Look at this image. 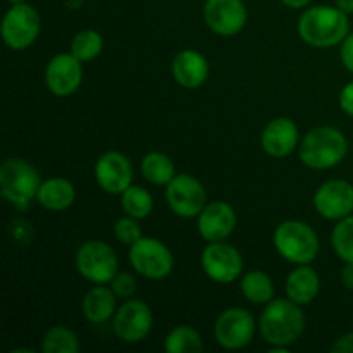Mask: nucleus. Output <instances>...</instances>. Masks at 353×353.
<instances>
[{
  "instance_id": "1",
  "label": "nucleus",
  "mask_w": 353,
  "mask_h": 353,
  "mask_svg": "<svg viewBox=\"0 0 353 353\" xmlns=\"http://www.w3.org/2000/svg\"><path fill=\"white\" fill-rule=\"evenodd\" d=\"M299 37L307 45L316 48H330L340 45L350 33L348 14L338 7L314 6L300 16Z\"/></svg>"
},
{
  "instance_id": "2",
  "label": "nucleus",
  "mask_w": 353,
  "mask_h": 353,
  "mask_svg": "<svg viewBox=\"0 0 353 353\" xmlns=\"http://www.w3.org/2000/svg\"><path fill=\"white\" fill-rule=\"evenodd\" d=\"M302 305L286 299H274L265 305L259 319V331L271 347H292L305 331V314Z\"/></svg>"
},
{
  "instance_id": "3",
  "label": "nucleus",
  "mask_w": 353,
  "mask_h": 353,
  "mask_svg": "<svg viewBox=\"0 0 353 353\" xmlns=\"http://www.w3.org/2000/svg\"><path fill=\"white\" fill-rule=\"evenodd\" d=\"M348 154V140L338 128L319 126L300 140V161L310 169L326 171L336 168Z\"/></svg>"
},
{
  "instance_id": "4",
  "label": "nucleus",
  "mask_w": 353,
  "mask_h": 353,
  "mask_svg": "<svg viewBox=\"0 0 353 353\" xmlns=\"http://www.w3.org/2000/svg\"><path fill=\"white\" fill-rule=\"evenodd\" d=\"M41 178L31 162L19 157H9L0 165V195L16 209H26L37 200Z\"/></svg>"
},
{
  "instance_id": "5",
  "label": "nucleus",
  "mask_w": 353,
  "mask_h": 353,
  "mask_svg": "<svg viewBox=\"0 0 353 353\" xmlns=\"http://www.w3.org/2000/svg\"><path fill=\"white\" fill-rule=\"evenodd\" d=\"M276 252L286 262L295 265L312 264L321 250L319 236L309 224L302 221H285L272 234Z\"/></svg>"
},
{
  "instance_id": "6",
  "label": "nucleus",
  "mask_w": 353,
  "mask_h": 353,
  "mask_svg": "<svg viewBox=\"0 0 353 353\" xmlns=\"http://www.w3.org/2000/svg\"><path fill=\"white\" fill-rule=\"evenodd\" d=\"M76 271L93 285H109L119 272V261L109 243L102 240H88L79 245L74 257Z\"/></svg>"
},
{
  "instance_id": "7",
  "label": "nucleus",
  "mask_w": 353,
  "mask_h": 353,
  "mask_svg": "<svg viewBox=\"0 0 353 353\" xmlns=\"http://www.w3.org/2000/svg\"><path fill=\"white\" fill-rule=\"evenodd\" d=\"M128 257L134 272L152 281L168 278L174 269L172 252L157 238L141 236L137 243L131 245Z\"/></svg>"
},
{
  "instance_id": "8",
  "label": "nucleus",
  "mask_w": 353,
  "mask_h": 353,
  "mask_svg": "<svg viewBox=\"0 0 353 353\" xmlns=\"http://www.w3.org/2000/svg\"><path fill=\"white\" fill-rule=\"evenodd\" d=\"M41 30L40 14L30 3L10 6L2 19L3 43L12 50H26L37 41Z\"/></svg>"
},
{
  "instance_id": "9",
  "label": "nucleus",
  "mask_w": 353,
  "mask_h": 353,
  "mask_svg": "<svg viewBox=\"0 0 353 353\" xmlns=\"http://www.w3.org/2000/svg\"><path fill=\"white\" fill-rule=\"evenodd\" d=\"M254 316L243 307H230L223 310L214 324V338L226 350H241L252 343L255 336Z\"/></svg>"
},
{
  "instance_id": "10",
  "label": "nucleus",
  "mask_w": 353,
  "mask_h": 353,
  "mask_svg": "<svg viewBox=\"0 0 353 353\" xmlns=\"http://www.w3.org/2000/svg\"><path fill=\"white\" fill-rule=\"evenodd\" d=\"M154 326V312L143 300L128 299L117 307L112 317V330L124 343H140L150 334Z\"/></svg>"
},
{
  "instance_id": "11",
  "label": "nucleus",
  "mask_w": 353,
  "mask_h": 353,
  "mask_svg": "<svg viewBox=\"0 0 353 353\" xmlns=\"http://www.w3.org/2000/svg\"><path fill=\"white\" fill-rule=\"evenodd\" d=\"M165 200L172 212L181 219L199 217L207 205V192L202 183L192 174H176L172 181L165 186Z\"/></svg>"
},
{
  "instance_id": "12",
  "label": "nucleus",
  "mask_w": 353,
  "mask_h": 353,
  "mask_svg": "<svg viewBox=\"0 0 353 353\" xmlns=\"http://www.w3.org/2000/svg\"><path fill=\"white\" fill-rule=\"evenodd\" d=\"M200 265L210 281L230 285L241 276L243 257L233 245L216 241V243H209L202 250Z\"/></svg>"
},
{
  "instance_id": "13",
  "label": "nucleus",
  "mask_w": 353,
  "mask_h": 353,
  "mask_svg": "<svg viewBox=\"0 0 353 353\" xmlns=\"http://www.w3.org/2000/svg\"><path fill=\"white\" fill-rule=\"evenodd\" d=\"M93 172L97 185L109 195H121L133 185V164L121 152L110 150L100 155Z\"/></svg>"
},
{
  "instance_id": "14",
  "label": "nucleus",
  "mask_w": 353,
  "mask_h": 353,
  "mask_svg": "<svg viewBox=\"0 0 353 353\" xmlns=\"http://www.w3.org/2000/svg\"><path fill=\"white\" fill-rule=\"evenodd\" d=\"M248 19L243 0H207L203 6V23L219 37H234Z\"/></svg>"
},
{
  "instance_id": "15",
  "label": "nucleus",
  "mask_w": 353,
  "mask_h": 353,
  "mask_svg": "<svg viewBox=\"0 0 353 353\" xmlns=\"http://www.w3.org/2000/svg\"><path fill=\"white\" fill-rule=\"evenodd\" d=\"M312 202L324 219H345L353 214V185L345 179H330L316 190Z\"/></svg>"
},
{
  "instance_id": "16",
  "label": "nucleus",
  "mask_w": 353,
  "mask_h": 353,
  "mask_svg": "<svg viewBox=\"0 0 353 353\" xmlns=\"http://www.w3.org/2000/svg\"><path fill=\"white\" fill-rule=\"evenodd\" d=\"M83 83V62L74 55L57 54L45 68V85L55 97H71Z\"/></svg>"
},
{
  "instance_id": "17",
  "label": "nucleus",
  "mask_w": 353,
  "mask_h": 353,
  "mask_svg": "<svg viewBox=\"0 0 353 353\" xmlns=\"http://www.w3.org/2000/svg\"><path fill=\"white\" fill-rule=\"evenodd\" d=\"M236 212L223 200L209 202L196 217V230L200 236L209 243L226 241L236 230Z\"/></svg>"
},
{
  "instance_id": "18",
  "label": "nucleus",
  "mask_w": 353,
  "mask_h": 353,
  "mask_svg": "<svg viewBox=\"0 0 353 353\" xmlns=\"http://www.w3.org/2000/svg\"><path fill=\"white\" fill-rule=\"evenodd\" d=\"M261 145L262 150L271 157H288L300 145L299 126L290 117H276L262 130Z\"/></svg>"
},
{
  "instance_id": "19",
  "label": "nucleus",
  "mask_w": 353,
  "mask_h": 353,
  "mask_svg": "<svg viewBox=\"0 0 353 353\" xmlns=\"http://www.w3.org/2000/svg\"><path fill=\"white\" fill-rule=\"evenodd\" d=\"M172 78L179 86L195 90L202 86L209 78V61L199 50H183L174 57L171 65Z\"/></svg>"
},
{
  "instance_id": "20",
  "label": "nucleus",
  "mask_w": 353,
  "mask_h": 353,
  "mask_svg": "<svg viewBox=\"0 0 353 353\" xmlns=\"http://www.w3.org/2000/svg\"><path fill=\"white\" fill-rule=\"evenodd\" d=\"M285 292L292 302L299 305H309L317 299L321 292V278L310 264L296 265L288 276H286Z\"/></svg>"
},
{
  "instance_id": "21",
  "label": "nucleus",
  "mask_w": 353,
  "mask_h": 353,
  "mask_svg": "<svg viewBox=\"0 0 353 353\" xmlns=\"http://www.w3.org/2000/svg\"><path fill=\"white\" fill-rule=\"evenodd\" d=\"M117 310V296L110 286L95 285L86 292L81 302V312L92 324H105Z\"/></svg>"
},
{
  "instance_id": "22",
  "label": "nucleus",
  "mask_w": 353,
  "mask_h": 353,
  "mask_svg": "<svg viewBox=\"0 0 353 353\" xmlns=\"http://www.w3.org/2000/svg\"><path fill=\"white\" fill-rule=\"evenodd\" d=\"M76 200V188L69 179L65 178H48L41 181L37 193V202L43 209L52 212H61L69 209Z\"/></svg>"
},
{
  "instance_id": "23",
  "label": "nucleus",
  "mask_w": 353,
  "mask_h": 353,
  "mask_svg": "<svg viewBox=\"0 0 353 353\" xmlns=\"http://www.w3.org/2000/svg\"><path fill=\"white\" fill-rule=\"evenodd\" d=\"M141 174L155 186H168L176 176V165L169 155L162 152H150L141 159Z\"/></svg>"
},
{
  "instance_id": "24",
  "label": "nucleus",
  "mask_w": 353,
  "mask_h": 353,
  "mask_svg": "<svg viewBox=\"0 0 353 353\" xmlns=\"http://www.w3.org/2000/svg\"><path fill=\"white\" fill-rule=\"evenodd\" d=\"M240 288L245 299L252 303H257V305H268L271 300H274L276 290L271 276L262 271H257V269L248 271L241 278Z\"/></svg>"
},
{
  "instance_id": "25",
  "label": "nucleus",
  "mask_w": 353,
  "mask_h": 353,
  "mask_svg": "<svg viewBox=\"0 0 353 353\" xmlns=\"http://www.w3.org/2000/svg\"><path fill=\"white\" fill-rule=\"evenodd\" d=\"M164 348L169 353H200L203 350V340L199 331L192 326L179 324L169 331Z\"/></svg>"
},
{
  "instance_id": "26",
  "label": "nucleus",
  "mask_w": 353,
  "mask_h": 353,
  "mask_svg": "<svg viewBox=\"0 0 353 353\" xmlns=\"http://www.w3.org/2000/svg\"><path fill=\"white\" fill-rule=\"evenodd\" d=\"M121 207L126 216L134 219H145L154 210V196L143 186L131 185L126 192L121 193Z\"/></svg>"
},
{
  "instance_id": "27",
  "label": "nucleus",
  "mask_w": 353,
  "mask_h": 353,
  "mask_svg": "<svg viewBox=\"0 0 353 353\" xmlns=\"http://www.w3.org/2000/svg\"><path fill=\"white\" fill-rule=\"evenodd\" d=\"M79 345L78 336L72 330L62 326H52L41 338V352L45 353H78Z\"/></svg>"
},
{
  "instance_id": "28",
  "label": "nucleus",
  "mask_w": 353,
  "mask_h": 353,
  "mask_svg": "<svg viewBox=\"0 0 353 353\" xmlns=\"http://www.w3.org/2000/svg\"><path fill=\"white\" fill-rule=\"evenodd\" d=\"M103 50L102 34L95 30H83L71 40V54L81 62H90Z\"/></svg>"
},
{
  "instance_id": "29",
  "label": "nucleus",
  "mask_w": 353,
  "mask_h": 353,
  "mask_svg": "<svg viewBox=\"0 0 353 353\" xmlns=\"http://www.w3.org/2000/svg\"><path fill=\"white\" fill-rule=\"evenodd\" d=\"M334 254L343 262H353V214L345 219L336 221L331 233Z\"/></svg>"
},
{
  "instance_id": "30",
  "label": "nucleus",
  "mask_w": 353,
  "mask_h": 353,
  "mask_svg": "<svg viewBox=\"0 0 353 353\" xmlns=\"http://www.w3.org/2000/svg\"><path fill=\"white\" fill-rule=\"evenodd\" d=\"M114 236L119 243L128 245L131 247L133 243H137L143 234H141V226L140 219H134L131 216H123L116 221L114 224Z\"/></svg>"
},
{
  "instance_id": "31",
  "label": "nucleus",
  "mask_w": 353,
  "mask_h": 353,
  "mask_svg": "<svg viewBox=\"0 0 353 353\" xmlns=\"http://www.w3.org/2000/svg\"><path fill=\"white\" fill-rule=\"evenodd\" d=\"M109 285L117 299H133L138 292V281L131 272H117Z\"/></svg>"
},
{
  "instance_id": "32",
  "label": "nucleus",
  "mask_w": 353,
  "mask_h": 353,
  "mask_svg": "<svg viewBox=\"0 0 353 353\" xmlns=\"http://www.w3.org/2000/svg\"><path fill=\"white\" fill-rule=\"evenodd\" d=\"M340 59L345 69L353 74V31H350L348 37L340 43Z\"/></svg>"
},
{
  "instance_id": "33",
  "label": "nucleus",
  "mask_w": 353,
  "mask_h": 353,
  "mask_svg": "<svg viewBox=\"0 0 353 353\" xmlns=\"http://www.w3.org/2000/svg\"><path fill=\"white\" fill-rule=\"evenodd\" d=\"M338 102H340V109L343 110L347 116L353 117V81L347 83V85L341 88Z\"/></svg>"
},
{
  "instance_id": "34",
  "label": "nucleus",
  "mask_w": 353,
  "mask_h": 353,
  "mask_svg": "<svg viewBox=\"0 0 353 353\" xmlns=\"http://www.w3.org/2000/svg\"><path fill=\"white\" fill-rule=\"evenodd\" d=\"M333 353H353V331L338 338L331 347Z\"/></svg>"
},
{
  "instance_id": "35",
  "label": "nucleus",
  "mask_w": 353,
  "mask_h": 353,
  "mask_svg": "<svg viewBox=\"0 0 353 353\" xmlns=\"http://www.w3.org/2000/svg\"><path fill=\"white\" fill-rule=\"evenodd\" d=\"M341 283L347 290H353V262H345L341 269Z\"/></svg>"
},
{
  "instance_id": "36",
  "label": "nucleus",
  "mask_w": 353,
  "mask_h": 353,
  "mask_svg": "<svg viewBox=\"0 0 353 353\" xmlns=\"http://www.w3.org/2000/svg\"><path fill=\"white\" fill-rule=\"evenodd\" d=\"M283 6L290 7V9H305L312 0H279Z\"/></svg>"
},
{
  "instance_id": "37",
  "label": "nucleus",
  "mask_w": 353,
  "mask_h": 353,
  "mask_svg": "<svg viewBox=\"0 0 353 353\" xmlns=\"http://www.w3.org/2000/svg\"><path fill=\"white\" fill-rule=\"evenodd\" d=\"M336 7L338 9L343 10L345 14H353V0H336Z\"/></svg>"
},
{
  "instance_id": "38",
  "label": "nucleus",
  "mask_w": 353,
  "mask_h": 353,
  "mask_svg": "<svg viewBox=\"0 0 353 353\" xmlns=\"http://www.w3.org/2000/svg\"><path fill=\"white\" fill-rule=\"evenodd\" d=\"M285 352H288V347H279V345H276V347L269 348V353H285Z\"/></svg>"
},
{
  "instance_id": "39",
  "label": "nucleus",
  "mask_w": 353,
  "mask_h": 353,
  "mask_svg": "<svg viewBox=\"0 0 353 353\" xmlns=\"http://www.w3.org/2000/svg\"><path fill=\"white\" fill-rule=\"evenodd\" d=\"M28 0H9L10 6H19V3H26Z\"/></svg>"
}]
</instances>
